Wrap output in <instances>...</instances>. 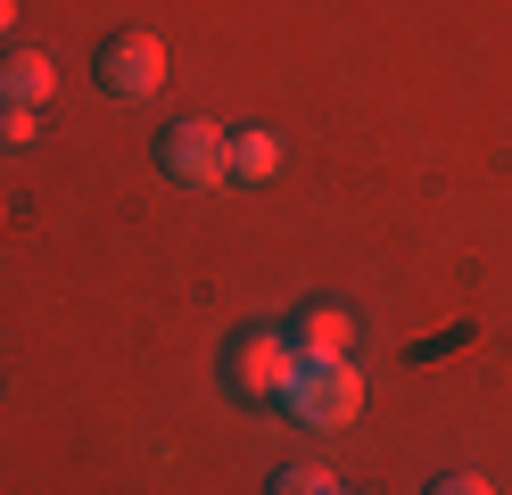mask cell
<instances>
[{
	"mask_svg": "<svg viewBox=\"0 0 512 495\" xmlns=\"http://www.w3.org/2000/svg\"><path fill=\"white\" fill-rule=\"evenodd\" d=\"M34 116H42V108H0V141H9V149H25V141L42 132Z\"/></svg>",
	"mask_w": 512,
	"mask_h": 495,
	"instance_id": "9",
	"label": "cell"
},
{
	"mask_svg": "<svg viewBox=\"0 0 512 495\" xmlns=\"http://www.w3.org/2000/svg\"><path fill=\"white\" fill-rule=\"evenodd\" d=\"M430 495H496L479 471H446V479H430Z\"/></svg>",
	"mask_w": 512,
	"mask_h": 495,
	"instance_id": "10",
	"label": "cell"
},
{
	"mask_svg": "<svg viewBox=\"0 0 512 495\" xmlns=\"http://www.w3.org/2000/svg\"><path fill=\"white\" fill-rule=\"evenodd\" d=\"M166 42H157L149 25H116L100 50H91V75H100V91L108 99H157L166 91Z\"/></svg>",
	"mask_w": 512,
	"mask_h": 495,
	"instance_id": "4",
	"label": "cell"
},
{
	"mask_svg": "<svg viewBox=\"0 0 512 495\" xmlns=\"http://www.w3.org/2000/svg\"><path fill=\"white\" fill-rule=\"evenodd\" d=\"M281 174V141H273V132H240V141H232V182H273Z\"/></svg>",
	"mask_w": 512,
	"mask_h": 495,
	"instance_id": "7",
	"label": "cell"
},
{
	"mask_svg": "<svg viewBox=\"0 0 512 495\" xmlns=\"http://www.w3.org/2000/svg\"><path fill=\"white\" fill-rule=\"evenodd\" d=\"M157 174L182 190H232V132L207 116H174L157 132Z\"/></svg>",
	"mask_w": 512,
	"mask_h": 495,
	"instance_id": "3",
	"label": "cell"
},
{
	"mask_svg": "<svg viewBox=\"0 0 512 495\" xmlns=\"http://www.w3.org/2000/svg\"><path fill=\"white\" fill-rule=\"evenodd\" d=\"M331 495H347V487H331Z\"/></svg>",
	"mask_w": 512,
	"mask_h": 495,
	"instance_id": "12",
	"label": "cell"
},
{
	"mask_svg": "<svg viewBox=\"0 0 512 495\" xmlns=\"http://www.w3.org/2000/svg\"><path fill=\"white\" fill-rule=\"evenodd\" d=\"M339 479L323 471V462H281V471H273V495H331Z\"/></svg>",
	"mask_w": 512,
	"mask_h": 495,
	"instance_id": "8",
	"label": "cell"
},
{
	"mask_svg": "<svg viewBox=\"0 0 512 495\" xmlns=\"http://www.w3.org/2000/svg\"><path fill=\"white\" fill-rule=\"evenodd\" d=\"M9 25H17V0H0V33H9Z\"/></svg>",
	"mask_w": 512,
	"mask_h": 495,
	"instance_id": "11",
	"label": "cell"
},
{
	"mask_svg": "<svg viewBox=\"0 0 512 495\" xmlns=\"http://www.w3.org/2000/svg\"><path fill=\"white\" fill-rule=\"evenodd\" d=\"M298 339L290 330H265V322H240L232 339H223V388L240 396V405H281V388L298 372Z\"/></svg>",
	"mask_w": 512,
	"mask_h": 495,
	"instance_id": "1",
	"label": "cell"
},
{
	"mask_svg": "<svg viewBox=\"0 0 512 495\" xmlns=\"http://www.w3.org/2000/svg\"><path fill=\"white\" fill-rule=\"evenodd\" d=\"M50 83H58V66L42 50H9L0 58V108H42Z\"/></svg>",
	"mask_w": 512,
	"mask_h": 495,
	"instance_id": "6",
	"label": "cell"
},
{
	"mask_svg": "<svg viewBox=\"0 0 512 495\" xmlns=\"http://www.w3.org/2000/svg\"><path fill=\"white\" fill-rule=\"evenodd\" d=\"M290 339H298L306 363H314V355H347V347H356V314H347L339 297H306L298 322H290Z\"/></svg>",
	"mask_w": 512,
	"mask_h": 495,
	"instance_id": "5",
	"label": "cell"
},
{
	"mask_svg": "<svg viewBox=\"0 0 512 495\" xmlns=\"http://www.w3.org/2000/svg\"><path fill=\"white\" fill-rule=\"evenodd\" d=\"M281 413H290L298 429H347L364 413V372L347 355H314L290 372V388H281Z\"/></svg>",
	"mask_w": 512,
	"mask_h": 495,
	"instance_id": "2",
	"label": "cell"
}]
</instances>
